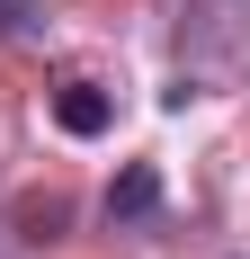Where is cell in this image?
Segmentation results:
<instances>
[{
	"instance_id": "6da1fadb",
	"label": "cell",
	"mask_w": 250,
	"mask_h": 259,
	"mask_svg": "<svg viewBox=\"0 0 250 259\" xmlns=\"http://www.w3.org/2000/svg\"><path fill=\"white\" fill-rule=\"evenodd\" d=\"M241 80H250V9H232V0H188V9H179V80L161 99L188 107V99H224Z\"/></svg>"
},
{
	"instance_id": "3957f363",
	"label": "cell",
	"mask_w": 250,
	"mask_h": 259,
	"mask_svg": "<svg viewBox=\"0 0 250 259\" xmlns=\"http://www.w3.org/2000/svg\"><path fill=\"white\" fill-rule=\"evenodd\" d=\"M152 206H161V170L152 161H125V179L107 188V224H143Z\"/></svg>"
},
{
	"instance_id": "7a4b0ae2",
	"label": "cell",
	"mask_w": 250,
	"mask_h": 259,
	"mask_svg": "<svg viewBox=\"0 0 250 259\" xmlns=\"http://www.w3.org/2000/svg\"><path fill=\"white\" fill-rule=\"evenodd\" d=\"M54 125L63 134H80V143H90V134H107L116 125V90H99V80H54Z\"/></svg>"
},
{
	"instance_id": "277c9868",
	"label": "cell",
	"mask_w": 250,
	"mask_h": 259,
	"mask_svg": "<svg viewBox=\"0 0 250 259\" xmlns=\"http://www.w3.org/2000/svg\"><path fill=\"white\" fill-rule=\"evenodd\" d=\"M45 18V0H0V27H36Z\"/></svg>"
}]
</instances>
